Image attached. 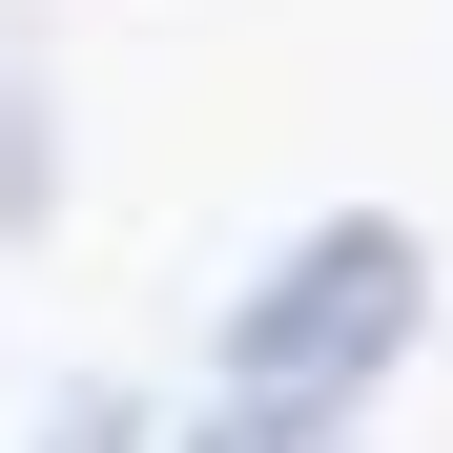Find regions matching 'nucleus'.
Returning a JSON list of instances; mask_svg holds the SVG:
<instances>
[{
    "mask_svg": "<svg viewBox=\"0 0 453 453\" xmlns=\"http://www.w3.org/2000/svg\"><path fill=\"white\" fill-rule=\"evenodd\" d=\"M62 453H124V433H104V412H83V433H62Z\"/></svg>",
    "mask_w": 453,
    "mask_h": 453,
    "instance_id": "nucleus-3",
    "label": "nucleus"
},
{
    "mask_svg": "<svg viewBox=\"0 0 453 453\" xmlns=\"http://www.w3.org/2000/svg\"><path fill=\"white\" fill-rule=\"evenodd\" d=\"M392 350H412V248H392V226H330V248L288 268L248 330H226L248 412H330V392H371Z\"/></svg>",
    "mask_w": 453,
    "mask_h": 453,
    "instance_id": "nucleus-1",
    "label": "nucleus"
},
{
    "mask_svg": "<svg viewBox=\"0 0 453 453\" xmlns=\"http://www.w3.org/2000/svg\"><path fill=\"white\" fill-rule=\"evenodd\" d=\"M186 453H330V412H248V392H226V412H206Z\"/></svg>",
    "mask_w": 453,
    "mask_h": 453,
    "instance_id": "nucleus-2",
    "label": "nucleus"
}]
</instances>
